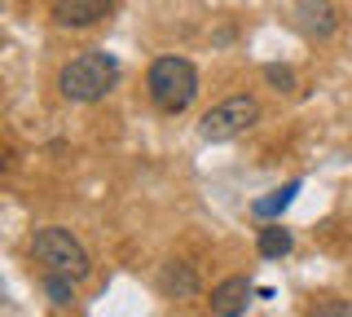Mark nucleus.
Returning a JSON list of instances; mask_svg holds the SVG:
<instances>
[{
	"mask_svg": "<svg viewBox=\"0 0 352 317\" xmlns=\"http://www.w3.org/2000/svg\"><path fill=\"white\" fill-rule=\"evenodd\" d=\"M115 84H119V62L110 58V53H102V49L71 58V62L62 67V75H58L62 97H66V102H80V106L102 102V97L115 89Z\"/></svg>",
	"mask_w": 352,
	"mask_h": 317,
	"instance_id": "obj_1",
	"label": "nucleus"
},
{
	"mask_svg": "<svg viewBox=\"0 0 352 317\" xmlns=\"http://www.w3.org/2000/svg\"><path fill=\"white\" fill-rule=\"evenodd\" d=\"M146 89H150V102L163 115H181V111H190V102L198 97V71L185 58H154V67L146 75Z\"/></svg>",
	"mask_w": 352,
	"mask_h": 317,
	"instance_id": "obj_2",
	"label": "nucleus"
},
{
	"mask_svg": "<svg viewBox=\"0 0 352 317\" xmlns=\"http://www.w3.org/2000/svg\"><path fill=\"white\" fill-rule=\"evenodd\" d=\"M31 256L44 265V273H66V278H75V282H84L88 273H93V260H88L84 243L71 234V229H62V225L36 229V238H31Z\"/></svg>",
	"mask_w": 352,
	"mask_h": 317,
	"instance_id": "obj_3",
	"label": "nucleus"
},
{
	"mask_svg": "<svg viewBox=\"0 0 352 317\" xmlns=\"http://www.w3.org/2000/svg\"><path fill=\"white\" fill-rule=\"evenodd\" d=\"M256 119H260V102L251 93H242V97H229V102L212 106V111L198 119V137L203 141H234V137L247 133Z\"/></svg>",
	"mask_w": 352,
	"mask_h": 317,
	"instance_id": "obj_4",
	"label": "nucleus"
},
{
	"mask_svg": "<svg viewBox=\"0 0 352 317\" xmlns=\"http://www.w3.org/2000/svg\"><path fill=\"white\" fill-rule=\"evenodd\" d=\"M295 27L308 40H330L339 31V9L330 0H295Z\"/></svg>",
	"mask_w": 352,
	"mask_h": 317,
	"instance_id": "obj_5",
	"label": "nucleus"
},
{
	"mask_svg": "<svg viewBox=\"0 0 352 317\" xmlns=\"http://www.w3.org/2000/svg\"><path fill=\"white\" fill-rule=\"evenodd\" d=\"M110 9H115V0H58V5H53V23L71 27V31H84V27H97Z\"/></svg>",
	"mask_w": 352,
	"mask_h": 317,
	"instance_id": "obj_6",
	"label": "nucleus"
},
{
	"mask_svg": "<svg viewBox=\"0 0 352 317\" xmlns=\"http://www.w3.org/2000/svg\"><path fill=\"white\" fill-rule=\"evenodd\" d=\"M251 295H256V287H251L247 278H225L212 287V317H242L251 309Z\"/></svg>",
	"mask_w": 352,
	"mask_h": 317,
	"instance_id": "obj_7",
	"label": "nucleus"
},
{
	"mask_svg": "<svg viewBox=\"0 0 352 317\" xmlns=\"http://www.w3.org/2000/svg\"><path fill=\"white\" fill-rule=\"evenodd\" d=\"M163 291H168L172 300H190V295H198V273H194V265H185V260L163 265Z\"/></svg>",
	"mask_w": 352,
	"mask_h": 317,
	"instance_id": "obj_8",
	"label": "nucleus"
},
{
	"mask_svg": "<svg viewBox=\"0 0 352 317\" xmlns=\"http://www.w3.org/2000/svg\"><path fill=\"white\" fill-rule=\"evenodd\" d=\"M256 247H260V256H264V260H282V256H291L295 238H291V229H282V225H264Z\"/></svg>",
	"mask_w": 352,
	"mask_h": 317,
	"instance_id": "obj_9",
	"label": "nucleus"
},
{
	"mask_svg": "<svg viewBox=\"0 0 352 317\" xmlns=\"http://www.w3.org/2000/svg\"><path fill=\"white\" fill-rule=\"evenodd\" d=\"M295 194H300V181H291V185H282V190H273L269 199H256V203H251V212H256L260 221H273V216H282L286 207L295 203Z\"/></svg>",
	"mask_w": 352,
	"mask_h": 317,
	"instance_id": "obj_10",
	"label": "nucleus"
},
{
	"mask_svg": "<svg viewBox=\"0 0 352 317\" xmlns=\"http://www.w3.org/2000/svg\"><path fill=\"white\" fill-rule=\"evenodd\" d=\"M44 295H49L58 309L75 300V278H66V273H44Z\"/></svg>",
	"mask_w": 352,
	"mask_h": 317,
	"instance_id": "obj_11",
	"label": "nucleus"
},
{
	"mask_svg": "<svg viewBox=\"0 0 352 317\" xmlns=\"http://www.w3.org/2000/svg\"><path fill=\"white\" fill-rule=\"evenodd\" d=\"M264 80H269L278 93H295V71H291V67H278V62H269V67H264Z\"/></svg>",
	"mask_w": 352,
	"mask_h": 317,
	"instance_id": "obj_12",
	"label": "nucleus"
},
{
	"mask_svg": "<svg viewBox=\"0 0 352 317\" xmlns=\"http://www.w3.org/2000/svg\"><path fill=\"white\" fill-rule=\"evenodd\" d=\"M304 317H352V309H348L344 300H317Z\"/></svg>",
	"mask_w": 352,
	"mask_h": 317,
	"instance_id": "obj_13",
	"label": "nucleus"
}]
</instances>
